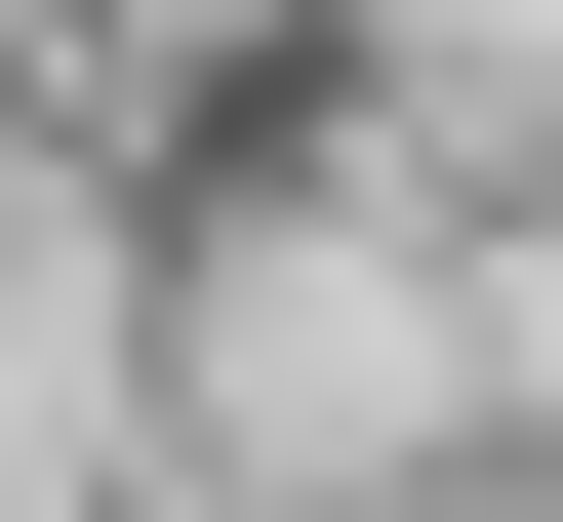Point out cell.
Segmentation results:
<instances>
[{
  "instance_id": "obj_1",
  "label": "cell",
  "mask_w": 563,
  "mask_h": 522,
  "mask_svg": "<svg viewBox=\"0 0 563 522\" xmlns=\"http://www.w3.org/2000/svg\"><path fill=\"white\" fill-rule=\"evenodd\" d=\"M81 402H121V322H81L41 242H0V522H81Z\"/></svg>"
}]
</instances>
